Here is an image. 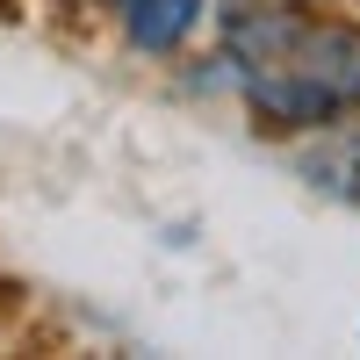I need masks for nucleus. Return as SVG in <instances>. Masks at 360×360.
<instances>
[{
    "label": "nucleus",
    "instance_id": "f257e3e1",
    "mask_svg": "<svg viewBox=\"0 0 360 360\" xmlns=\"http://www.w3.org/2000/svg\"><path fill=\"white\" fill-rule=\"evenodd\" d=\"M231 58L245 101L281 130H317L360 108V29L295 15V8H245L231 15Z\"/></svg>",
    "mask_w": 360,
    "mask_h": 360
},
{
    "label": "nucleus",
    "instance_id": "f03ea898",
    "mask_svg": "<svg viewBox=\"0 0 360 360\" xmlns=\"http://www.w3.org/2000/svg\"><path fill=\"white\" fill-rule=\"evenodd\" d=\"M123 22H130L137 51H173L202 22V0H123Z\"/></svg>",
    "mask_w": 360,
    "mask_h": 360
}]
</instances>
